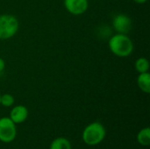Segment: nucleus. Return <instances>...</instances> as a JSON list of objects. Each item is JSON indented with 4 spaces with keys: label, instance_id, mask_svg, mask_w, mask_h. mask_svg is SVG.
Segmentation results:
<instances>
[{
    "label": "nucleus",
    "instance_id": "10",
    "mask_svg": "<svg viewBox=\"0 0 150 149\" xmlns=\"http://www.w3.org/2000/svg\"><path fill=\"white\" fill-rule=\"evenodd\" d=\"M138 142L143 147H149L150 145V128L145 127L142 129L137 134Z\"/></svg>",
    "mask_w": 150,
    "mask_h": 149
},
{
    "label": "nucleus",
    "instance_id": "4",
    "mask_svg": "<svg viewBox=\"0 0 150 149\" xmlns=\"http://www.w3.org/2000/svg\"><path fill=\"white\" fill-rule=\"evenodd\" d=\"M17 136L16 124L9 117L0 119V141L10 143L15 140Z\"/></svg>",
    "mask_w": 150,
    "mask_h": 149
},
{
    "label": "nucleus",
    "instance_id": "6",
    "mask_svg": "<svg viewBox=\"0 0 150 149\" xmlns=\"http://www.w3.org/2000/svg\"><path fill=\"white\" fill-rule=\"evenodd\" d=\"M88 0H64L66 10L73 15L83 14L88 9Z\"/></svg>",
    "mask_w": 150,
    "mask_h": 149
},
{
    "label": "nucleus",
    "instance_id": "8",
    "mask_svg": "<svg viewBox=\"0 0 150 149\" xmlns=\"http://www.w3.org/2000/svg\"><path fill=\"white\" fill-rule=\"evenodd\" d=\"M137 84L140 90L146 93L149 94L150 93V75L149 72L146 73H142L139 74L137 77Z\"/></svg>",
    "mask_w": 150,
    "mask_h": 149
},
{
    "label": "nucleus",
    "instance_id": "15",
    "mask_svg": "<svg viewBox=\"0 0 150 149\" xmlns=\"http://www.w3.org/2000/svg\"><path fill=\"white\" fill-rule=\"evenodd\" d=\"M0 98H1V95H0Z\"/></svg>",
    "mask_w": 150,
    "mask_h": 149
},
{
    "label": "nucleus",
    "instance_id": "1",
    "mask_svg": "<svg viewBox=\"0 0 150 149\" xmlns=\"http://www.w3.org/2000/svg\"><path fill=\"white\" fill-rule=\"evenodd\" d=\"M108 46L111 52L119 57H127L134 51L133 41L127 34H114L109 40Z\"/></svg>",
    "mask_w": 150,
    "mask_h": 149
},
{
    "label": "nucleus",
    "instance_id": "11",
    "mask_svg": "<svg viewBox=\"0 0 150 149\" xmlns=\"http://www.w3.org/2000/svg\"><path fill=\"white\" fill-rule=\"evenodd\" d=\"M134 67H135L136 71L139 74L146 73V72H149V62L148 59H146L144 57H140L136 60V61L134 63Z\"/></svg>",
    "mask_w": 150,
    "mask_h": 149
},
{
    "label": "nucleus",
    "instance_id": "2",
    "mask_svg": "<svg viewBox=\"0 0 150 149\" xmlns=\"http://www.w3.org/2000/svg\"><path fill=\"white\" fill-rule=\"evenodd\" d=\"M106 131L105 126L99 122L89 124L83 131V141L88 146H96L101 143L105 138Z\"/></svg>",
    "mask_w": 150,
    "mask_h": 149
},
{
    "label": "nucleus",
    "instance_id": "13",
    "mask_svg": "<svg viewBox=\"0 0 150 149\" xmlns=\"http://www.w3.org/2000/svg\"><path fill=\"white\" fill-rule=\"evenodd\" d=\"M4 68H5V62H4V61L0 57V72L4 71Z\"/></svg>",
    "mask_w": 150,
    "mask_h": 149
},
{
    "label": "nucleus",
    "instance_id": "5",
    "mask_svg": "<svg viewBox=\"0 0 150 149\" xmlns=\"http://www.w3.org/2000/svg\"><path fill=\"white\" fill-rule=\"evenodd\" d=\"M112 26L117 33L127 34L132 29V20L127 15L120 13L113 18Z\"/></svg>",
    "mask_w": 150,
    "mask_h": 149
},
{
    "label": "nucleus",
    "instance_id": "9",
    "mask_svg": "<svg viewBox=\"0 0 150 149\" xmlns=\"http://www.w3.org/2000/svg\"><path fill=\"white\" fill-rule=\"evenodd\" d=\"M49 149H72L70 141L64 137H58L54 139L51 144Z\"/></svg>",
    "mask_w": 150,
    "mask_h": 149
},
{
    "label": "nucleus",
    "instance_id": "12",
    "mask_svg": "<svg viewBox=\"0 0 150 149\" xmlns=\"http://www.w3.org/2000/svg\"><path fill=\"white\" fill-rule=\"evenodd\" d=\"M15 102V99L13 97L12 95L11 94H4L1 96V98H0V105H3L4 107H11L13 105Z\"/></svg>",
    "mask_w": 150,
    "mask_h": 149
},
{
    "label": "nucleus",
    "instance_id": "3",
    "mask_svg": "<svg viewBox=\"0 0 150 149\" xmlns=\"http://www.w3.org/2000/svg\"><path fill=\"white\" fill-rule=\"evenodd\" d=\"M18 20L13 15H0V40H8L13 37L18 30Z\"/></svg>",
    "mask_w": 150,
    "mask_h": 149
},
{
    "label": "nucleus",
    "instance_id": "7",
    "mask_svg": "<svg viewBox=\"0 0 150 149\" xmlns=\"http://www.w3.org/2000/svg\"><path fill=\"white\" fill-rule=\"evenodd\" d=\"M28 117V110L24 105L14 106L10 112V119L14 124H21L26 120Z\"/></svg>",
    "mask_w": 150,
    "mask_h": 149
},
{
    "label": "nucleus",
    "instance_id": "14",
    "mask_svg": "<svg viewBox=\"0 0 150 149\" xmlns=\"http://www.w3.org/2000/svg\"><path fill=\"white\" fill-rule=\"evenodd\" d=\"M137 4H145L148 0H134Z\"/></svg>",
    "mask_w": 150,
    "mask_h": 149
}]
</instances>
